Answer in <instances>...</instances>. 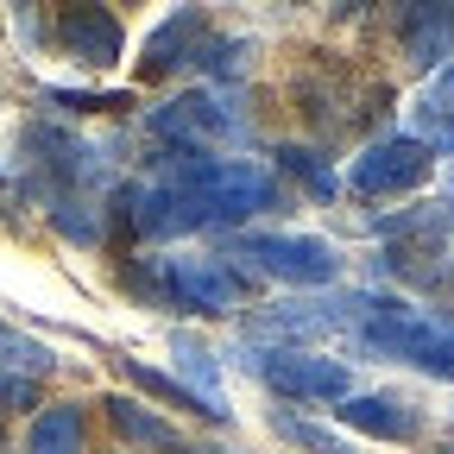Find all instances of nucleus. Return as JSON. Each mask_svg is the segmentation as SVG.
I'll list each match as a JSON object with an SVG mask.
<instances>
[{
    "label": "nucleus",
    "mask_w": 454,
    "mask_h": 454,
    "mask_svg": "<svg viewBox=\"0 0 454 454\" xmlns=\"http://www.w3.org/2000/svg\"><path fill=\"white\" fill-rule=\"evenodd\" d=\"M177 360H184V372H190V397L202 404V417H215V423L234 417V411H227V391H221V366H215V354L202 348V340L177 334Z\"/></svg>",
    "instance_id": "ddd939ff"
},
{
    "label": "nucleus",
    "mask_w": 454,
    "mask_h": 454,
    "mask_svg": "<svg viewBox=\"0 0 454 454\" xmlns=\"http://www.w3.org/2000/svg\"><path fill=\"white\" fill-rule=\"evenodd\" d=\"M152 133L170 139V152H215V145H234L247 139V114L234 95H221V89H196V95H177V101H164L152 107Z\"/></svg>",
    "instance_id": "f03ea898"
},
{
    "label": "nucleus",
    "mask_w": 454,
    "mask_h": 454,
    "mask_svg": "<svg viewBox=\"0 0 454 454\" xmlns=\"http://www.w3.org/2000/svg\"><path fill=\"white\" fill-rule=\"evenodd\" d=\"M247 51H253L247 38H221V44L208 38V51H202V70H215V76H240V64H247Z\"/></svg>",
    "instance_id": "412c9836"
},
{
    "label": "nucleus",
    "mask_w": 454,
    "mask_h": 454,
    "mask_svg": "<svg viewBox=\"0 0 454 454\" xmlns=\"http://www.w3.org/2000/svg\"><path fill=\"white\" fill-rule=\"evenodd\" d=\"M51 366H57V354L44 348V340H26V334H13V328H0V372L32 379V372H51Z\"/></svg>",
    "instance_id": "dca6fc26"
},
{
    "label": "nucleus",
    "mask_w": 454,
    "mask_h": 454,
    "mask_svg": "<svg viewBox=\"0 0 454 454\" xmlns=\"http://www.w3.org/2000/svg\"><path fill=\"white\" fill-rule=\"evenodd\" d=\"M82 411L76 404H51V411H38V423H32V435H26V454H82Z\"/></svg>",
    "instance_id": "4468645a"
},
{
    "label": "nucleus",
    "mask_w": 454,
    "mask_h": 454,
    "mask_svg": "<svg viewBox=\"0 0 454 454\" xmlns=\"http://www.w3.org/2000/svg\"><path fill=\"white\" fill-rule=\"evenodd\" d=\"M170 297L190 316H234L240 309V278L227 271V259H196V253H170Z\"/></svg>",
    "instance_id": "423d86ee"
},
{
    "label": "nucleus",
    "mask_w": 454,
    "mask_h": 454,
    "mask_svg": "<svg viewBox=\"0 0 454 454\" xmlns=\"http://www.w3.org/2000/svg\"><path fill=\"white\" fill-rule=\"evenodd\" d=\"M51 38L64 44V57H76L89 70H107L114 57H121V20L107 7H64L51 20Z\"/></svg>",
    "instance_id": "0eeeda50"
},
{
    "label": "nucleus",
    "mask_w": 454,
    "mask_h": 454,
    "mask_svg": "<svg viewBox=\"0 0 454 454\" xmlns=\"http://www.w3.org/2000/svg\"><path fill=\"white\" fill-rule=\"evenodd\" d=\"M51 221L64 227V234H70L76 247H95V240H101V221H95L76 196H51Z\"/></svg>",
    "instance_id": "a211bd4d"
},
{
    "label": "nucleus",
    "mask_w": 454,
    "mask_h": 454,
    "mask_svg": "<svg viewBox=\"0 0 454 454\" xmlns=\"http://www.w3.org/2000/svg\"><path fill=\"white\" fill-rule=\"evenodd\" d=\"M360 309H366V340L379 354H397L429 379H454V322L417 316L404 303H360Z\"/></svg>",
    "instance_id": "f257e3e1"
},
{
    "label": "nucleus",
    "mask_w": 454,
    "mask_h": 454,
    "mask_svg": "<svg viewBox=\"0 0 454 454\" xmlns=\"http://www.w3.org/2000/svg\"><path fill=\"white\" fill-rule=\"evenodd\" d=\"M340 423L360 429V435H379V442H417L423 435V417L404 397H385V391H354L348 404H340Z\"/></svg>",
    "instance_id": "1a4fd4ad"
},
{
    "label": "nucleus",
    "mask_w": 454,
    "mask_h": 454,
    "mask_svg": "<svg viewBox=\"0 0 454 454\" xmlns=\"http://www.w3.org/2000/svg\"><path fill=\"white\" fill-rule=\"evenodd\" d=\"M57 107H76V114H114V107H127V95H70V89H51Z\"/></svg>",
    "instance_id": "5701e85b"
},
{
    "label": "nucleus",
    "mask_w": 454,
    "mask_h": 454,
    "mask_svg": "<svg viewBox=\"0 0 454 454\" xmlns=\"http://www.w3.org/2000/svg\"><path fill=\"white\" fill-rule=\"evenodd\" d=\"M340 309H354V303H340ZM334 303H271V309H259V334L265 340H309V334H328V328H340L348 316H340Z\"/></svg>",
    "instance_id": "9b49d317"
},
{
    "label": "nucleus",
    "mask_w": 454,
    "mask_h": 454,
    "mask_svg": "<svg viewBox=\"0 0 454 454\" xmlns=\"http://www.w3.org/2000/svg\"><path fill=\"white\" fill-rule=\"evenodd\" d=\"M417 139L435 152H454V57L429 76V89L417 95Z\"/></svg>",
    "instance_id": "f8f14e48"
},
{
    "label": "nucleus",
    "mask_w": 454,
    "mask_h": 454,
    "mask_svg": "<svg viewBox=\"0 0 454 454\" xmlns=\"http://www.w3.org/2000/svg\"><path fill=\"white\" fill-rule=\"evenodd\" d=\"M127 379L139 385V391H152V397H164V404H177V411H190V417H202V404L190 397V385H177V379H164V372H152L145 360H127Z\"/></svg>",
    "instance_id": "f3484780"
},
{
    "label": "nucleus",
    "mask_w": 454,
    "mask_h": 454,
    "mask_svg": "<svg viewBox=\"0 0 454 454\" xmlns=\"http://www.w3.org/2000/svg\"><path fill=\"white\" fill-rule=\"evenodd\" d=\"M208 13L202 7H177L152 38H145V76H164V70H177V64H190V57H202L208 51Z\"/></svg>",
    "instance_id": "6e6552de"
},
{
    "label": "nucleus",
    "mask_w": 454,
    "mask_h": 454,
    "mask_svg": "<svg viewBox=\"0 0 454 454\" xmlns=\"http://www.w3.org/2000/svg\"><path fill=\"white\" fill-rule=\"evenodd\" d=\"M107 417L121 423L133 442H145V448H164V454H190V448L177 442V429H170L164 417H152L145 404H133V397H107Z\"/></svg>",
    "instance_id": "2eb2a0df"
},
{
    "label": "nucleus",
    "mask_w": 454,
    "mask_h": 454,
    "mask_svg": "<svg viewBox=\"0 0 454 454\" xmlns=\"http://www.w3.org/2000/svg\"><path fill=\"white\" fill-rule=\"evenodd\" d=\"M234 253L253 259L259 271L284 278V284H328L340 271V253L328 240H316V234H247Z\"/></svg>",
    "instance_id": "20e7f679"
},
{
    "label": "nucleus",
    "mask_w": 454,
    "mask_h": 454,
    "mask_svg": "<svg viewBox=\"0 0 454 454\" xmlns=\"http://www.w3.org/2000/svg\"><path fill=\"white\" fill-rule=\"evenodd\" d=\"M190 454H221V448H190Z\"/></svg>",
    "instance_id": "b1692460"
},
{
    "label": "nucleus",
    "mask_w": 454,
    "mask_h": 454,
    "mask_svg": "<svg viewBox=\"0 0 454 454\" xmlns=\"http://www.w3.org/2000/svg\"><path fill=\"white\" fill-rule=\"evenodd\" d=\"M271 423H278V435H291L297 448H316V454H348V448H340L328 429H316V423H303V417H291V411H278Z\"/></svg>",
    "instance_id": "6ab92c4d"
},
{
    "label": "nucleus",
    "mask_w": 454,
    "mask_h": 454,
    "mask_svg": "<svg viewBox=\"0 0 454 454\" xmlns=\"http://www.w3.org/2000/svg\"><path fill=\"white\" fill-rule=\"evenodd\" d=\"M278 158H284V164H291V170H297V177H303V184H316V196H334V177H328V164H322L316 152H303V145H284Z\"/></svg>",
    "instance_id": "aec40b11"
},
{
    "label": "nucleus",
    "mask_w": 454,
    "mask_h": 454,
    "mask_svg": "<svg viewBox=\"0 0 454 454\" xmlns=\"http://www.w3.org/2000/svg\"><path fill=\"white\" fill-rule=\"evenodd\" d=\"M429 164H435V152H429L417 133L379 139V145H366V152L354 158V190H360V196H404V190H417V184L429 177Z\"/></svg>",
    "instance_id": "39448f33"
},
{
    "label": "nucleus",
    "mask_w": 454,
    "mask_h": 454,
    "mask_svg": "<svg viewBox=\"0 0 454 454\" xmlns=\"http://www.w3.org/2000/svg\"><path fill=\"white\" fill-rule=\"evenodd\" d=\"M26 145H32V158L44 164V170H57V177H64V184H101L107 177V170H101V152L95 145H82L76 133H57V127H32L26 133Z\"/></svg>",
    "instance_id": "9d476101"
},
{
    "label": "nucleus",
    "mask_w": 454,
    "mask_h": 454,
    "mask_svg": "<svg viewBox=\"0 0 454 454\" xmlns=\"http://www.w3.org/2000/svg\"><path fill=\"white\" fill-rule=\"evenodd\" d=\"M253 379H265L278 397H309V404H348L354 397V372L340 360H322V354H297V348H259L253 360Z\"/></svg>",
    "instance_id": "7ed1b4c3"
},
{
    "label": "nucleus",
    "mask_w": 454,
    "mask_h": 454,
    "mask_svg": "<svg viewBox=\"0 0 454 454\" xmlns=\"http://www.w3.org/2000/svg\"><path fill=\"white\" fill-rule=\"evenodd\" d=\"M38 404V385L20 372H0V411H32Z\"/></svg>",
    "instance_id": "4be33fe9"
}]
</instances>
